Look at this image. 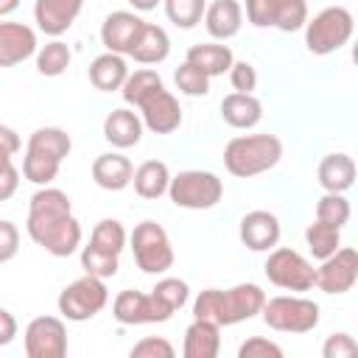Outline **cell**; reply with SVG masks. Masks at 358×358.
<instances>
[{
    "label": "cell",
    "instance_id": "obj_1",
    "mask_svg": "<svg viewBox=\"0 0 358 358\" xmlns=\"http://www.w3.org/2000/svg\"><path fill=\"white\" fill-rule=\"evenodd\" d=\"M25 229L36 246L53 257H70L81 246V224L73 215V201L59 187H39L28 201Z\"/></svg>",
    "mask_w": 358,
    "mask_h": 358
},
{
    "label": "cell",
    "instance_id": "obj_2",
    "mask_svg": "<svg viewBox=\"0 0 358 358\" xmlns=\"http://www.w3.org/2000/svg\"><path fill=\"white\" fill-rule=\"evenodd\" d=\"M266 302V291L257 282H238L227 291L204 288L193 299V319L215 322L218 327H229L246 319H255Z\"/></svg>",
    "mask_w": 358,
    "mask_h": 358
},
{
    "label": "cell",
    "instance_id": "obj_3",
    "mask_svg": "<svg viewBox=\"0 0 358 358\" xmlns=\"http://www.w3.org/2000/svg\"><path fill=\"white\" fill-rule=\"evenodd\" d=\"M282 159V140L277 134H238L224 148V168L238 179H252L271 171Z\"/></svg>",
    "mask_w": 358,
    "mask_h": 358
},
{
    "label": "cell",
    "instance_id": "obj_4",
    "mask_svg": "<svg viewBox=\"0 0 358 358\" xmlns=\"http://www.w3.org/2000/svg\"><path fill=\"white\" fill-rule=\"evenodd\" d=\"M355 31V17L344 6H327L305 22V48L313 56H330L341 50Z\"/></svg>",
    "mask_w": 358,
    "mask_h": 358
},
{
    "label": "cell",
    "instance_id": "obj_5",
    "mask_svg": "<svg viewBox=\"0 0 358 358\" xmlns=\"http://www.w3.org/2000/svg\"><path fill=\"white\" fill-rule=\"evenodd\" d=\"M168 196L182 210H210V207H215L221 201L224 182L213 171L190 168V171H182V173L171 176Z\"/></svg>",
    "mask_w": 358,
    "mask_h": 358
},
{
    "label": "cell",
    "instance_id": "obj_6",
    "mask_svg": "<svg viewBox=\"0 0 358 358\" xmlns=\"http://www.w3.org/2000/svg\"><path fill=\"white\" fill-rule=\"evenodd\" d=\"M260 316L266 327L277 333H310L319 324V305L308 296L291 294V296H271L263 302Z\"/></svg>",
    "mask_w": 358,
    "mask_h": 358
},
{
    "label": "cell",
    "instance_id": "obj_7",
    "mask_svg": "<svg viewBox=\"0 0 358 358\" xmlns=\"http://www.w3.org/2000/svg\"><path fill=\"white\" fill-rule=\"evenodd\" d=\"M131 252H134V263L140 271L145 274H165L173 266V246L171 238L165 232L162 224L157 221H140L134 227V232L129 235Z\"/></svg>",
    "mask_w": 358,
    "mask_h": 358
},
{
    "label": "cell",
    "instance_id": "obj_8",
    "mask_svg": "<svg viewBox=\"0 0 358 358\" xmlns=\"http://www.w3.org/2000/svg\"><path fill=\"white\" fill-rule=\"evenodd\" d=\"M109 302V288L101 277L84 274L78 280H73L56 299L59 313L67 322H87L92 316H98Z\"/></svg>",
    "mask_w": 358,
    "mask_h": 358
},
{
    "label": "cell",
    "instance_id": "obj_9",
    "mask_svg": "<svg viewBox=\"0 0 358 358\" xmlns=\"http://www.w3.org/2000/svg\"><path fill=\"white\" fill-rule=\"evenodd\" d=\"M263 271H266L271 285H277L282 291H294V294L310 291L313 288V274H316L313 263L305 255H299L296 249H288V246L268 249Z\"/></svg>",
    "mask_w": 358,
    "mask_h": 358
},
{
    "label": "cell",
    "instance_id": "obj_10",
    "mask_svg": "<svg viewBox=\"0 0 358 358\" xmlns=\"http://www.w3.org/2000/svg\"><path fill=\"white\" fill-rule=\"evenodd\" d=\"M246 20L255 28H277L282 34L299 31L308 22L305 0H246Z\"/></svg>",
    "mask_w": 358,
    "mask_h": 358
},
{
    "label": "cell",
    "instance_id": "obj_11",
    "mask_svg": "<svg viewBox=\"0 0 358 358\" xmlns=\"http://www.w3.org/2000/svg\"><path fill=\"white\" fill-rule=\"evenodd\" d=\"M134 109H140L137 115H140L143 126H145L148 131H154V134H171V131H176V129L182 126V106H179V101L165 90V84L151 87V90L137 101Z\"/></svg>",
    "mask_w": 358,
    "mask_h": 358
},
{
    "label": "cell",
    "instance_id": "obj_12",
    "mask_svg": "<svg viewBox=\"0 0 358 358\" xmlns=\"http://www.w3.org/2000/svg\"><path fill=\"white\" fill-rule=\"evenodd\" d=\"M358 282V252L352 246H338L313 274V285L324 294H347Z\"/></svg>",
    "mask_w": 358,
    "mask_h": 358
},
{
    "label": "cell",
    "instance_id": "obj_13",
    "mask_svg": "<svg viewBox=\"0 0 358 358\" xmlns=\"http://www.w3.org/2000/svg\"><path fill=\"white\" fill-rule=\"evenodd\" d=\"M22 341H25L28 358H64L67 355V327L59 316L31 319Z\"/></svg>",
    "mask_w": 358,
    "mask_h": 358
},
{
    "label": "cell",
    "instance_id": "obj_14",
    "mask_svg": "<svg viewBox=\"0 0 358 358\" xmlns=\"http://www.w3.org/2000/svg\"><path fill=\"white\" fill-rule=\"evenodd\" d=\"M112 316L120 322V324H159V322H168L173 313L168 308H162L157 302V296L148 291H120L112 302Z\"/></svg>",
    "mask_w": 358,
    "mask_h": 358
},
{
    "label": "cell",
    "instance_id": "obj_15",
    "mask_svg": "<svg viewBox=\"0 0 358 358\" xmlns=\"http://www.w3.org/2000/svg\"><path fill=\"white\" fill-rule=\"evenodd\" d=\"M84 8V0H36L34 3V22L42 34L59 39L73 28Z\"/></svg>",
    "mask_w": 358,
    "mask_h": 358
},
{
    "label": "cell",
    "instance_id": "obj_16",
    "mask_svg": "<svg viewBox=\"0 0 358 358\" xmlns=\"http://www.w3.org/2000/svg\"><path fill=\"white\" fill-rule=\"evenodd\" d=\"M241 241L246 249L252 252H268L280 243V235H282V227H280V218L268 210H252L241 218V229H238Z\"/></svg>",
    "mask_w": 358,
    "mask_h": 358
},
{
    "label": "cell",
    "instance_id": "obj_17",
    "mask_svg": "<svg viewBox=\"0 0 358 358\" xmlns=\"http://www.w3.org/2000/svg\"><path fill=\"white\" fill-rule=\"evenodd\" d=\"M145 20H140L134 11H112L101 25V42L109 53L129 56L131 45L137 42Z\"/></svg>",
    "mask_w": 358,
    "mask_h": 358
},
{
    "label": "cell",
    "instance_id": "obj_18",
    "mask_svg": "<svg viewBox=\"0 0 358 358\" xmlns=\"http://www.w3.org/2000/svg\"><path fill=\"white\" fill-rule=\"evenodd\" d=\"M36 53V31L25 22H0V67L22 64Z\"/></svg>",
    "mask_w": 358,
    "mask_h": 358
},
{
    "label": "cell",
    "instance_id": "obj_19",
    "mask_svg": "<svg viewBox=\"0 0 358 358\" xmlns=\"http://www.w3.org/2000/svg\"><path fill=\"white\" fill-rule=\"evenodd\" d=\"M143 120L131 106H117L103 120V140L115 148H131L143 140Z\"/></svg>",
    "mask_w": 358,
    "mask_h": 358
},
{
    "label": "cell",
    "instance_id": "obj_20",
    "mask_svg": "<svg viewBox=\"0 0 358 358\" xmlns=\"http://www.w3.org/2000/svg\"><path fill=\"white\" fill-rule=\"evenodd\" d=\"M131 173H134V165L129 157L117 154V151H106V154H98L95 162H92V179L98 187L109 190V193H117L123 187L131 185Z\"/></svg>",
    "mask_w": 358,
    "mask_h": 358
},
{
    "label": "cell",
    "instance_id": "obj_21",
    "mask_svg": "<svg viewBox=\"0 0 358 358\" xmlns=\"http://www.w3.org/2000/svg\"><path fill=\"white\" fill-rule=\"evenodd\" d=\"M204 28L213 39H232L241 25H243V8L238 0H213L207 8H204Z\"/></svg>",
    "mask_w": 358,
    "mask_h": 358
},
{
    "label": "cell",
    "instance_id": "obj_22",
    "mask_svg": "<svg viewBox=\"0 0 358 358\" xmlns=\"http://www.w3.org/2000/svg\"><path fill=\"white\" fill-rule=\"evenodd\" d=\"M316 176L324 193H347L355 182V159L341 151L324 154L316 168Z\"/></svg>",
    "mask_w": 358,
    "mask_h": 358
},
{
    "label": "cell",
    "instance_id": "obj_23",
    "mask_svg": "<svg viewBox=\"0 0 358 358\" xmlns=\"http://www.w3.org/2000/svg\"><path fill=\"white\" fill-rule=\"evenodd\" d=\"M221 350V327L207 319H193L185 330V358H215Z\"/></svg>",
    "mask_w": 358,
    "mask_h": 358
},
{
    "label": "cell",
    "instance_id": "obj_24",
    "mask_svg": "<svg viewBox=\"0 0 358 358\" xmlns=\"http://www.w3.org/2000/svg\"><path fill=\"white\" fill-rule=\"evenodd\" d=\"M221 117L232 129H255L263 120V103L252 92H229L221 101Z\"/></svg>",
    "mask_w": 358,
    "mask_h": 358
},
{
    "label": "cell",
    "instance_id": "obj_25",
    "mask_svg": "<svg viewBox=\"0 0 358 358\" xmlns=\"http://www.w3.org/2000/svg\"><path fill=\"white\" fill-rule=\"evenodd\" d=\"M171 53V36L165 34L162 25H154V22H145L137 42L131 45L129 56L137 62V64H159L165 62Z\"/></svg>",
    "mask_w": 358,
    "mask_h": 358
},
{
    "label": "cell",
    "instance_id": "obj_26",
    "mask_svg": "<svg viewBox=\"0 0 358 358\" xmlns=\"http://www.w3.org/2000/svg\"><path fill=\"white\" fill-rule=\"evenodd\" d=\"M126 76H129V64H126V56H120V53H109L106 50V53L95 56L92 64H90V84L95 90H101V92L120 90Z\"/></svg>",
    "mask_w": 358,
    "mask_h": 358
},
{
    "label": "cell",
    "instance_id": "obj_27",
    "mask_svg": "<svg viewBox=\"0 0 358 358\" xmlns=\"http://www.w3.org/2000/svg\"><path fill=\"white\" fill-rule=\"evenodd\" d=\"M185 62H190L193 67H199L201 73H207L210 78H215V76H224V73L232 67L235 56H232L229 45H218V42H199V45H193V48L187 50Z\"/></svg>",
    "mask_w": 358,
    "mask_h": 358
},
{
    "label": "cell",
    "instance_id": "obj_28",
    "mask_svg": "<svg viewBox=\"0 0 358 358\" xmlns=\"http://www.w3.org/2000/svg\"><path fill=\"white\" fill-rule=\"evenodd\" d=\"M168 182H171V171L162 159H145L134 168L131 173V185L134 193L140 199H159L168 193Z\"/></svg>",
    "mask_w": 358,
    "mask_h": 358
},
{
    "label": "cell",
    "instance_id": "obj_29",
    "mask_svg": "<svg viewBox=\"0 0 358 358\" xmlns=\"http://www.w3.org/2000/svg\"><path fill=\"white\" fill-rule=\"evenodd\" d=\"M28 148H31V151H39V154H48V157H53V159L62 162V159L70 154L73 140H70V134H67L64 129H59V126H42V129H36V131L28 137Z\"/></svg>",
    "mask_w": 358,
    "mask_h": 358
},
{
    "label": "cell",
    "instance_id": "obj_30",
    "mask_svg": "<svg viewBox=\"0 0 358 358\" xmlns=\"http://www.w3.org/2000/svg\"><path fill=\"white\" fill-rule=\"evenodd\" d=\"M34 56H36V70H39V76H48V78L62 76V73L70 67V62H73V53H70L67 42H62V39H50L48 45L36 48Z\"/></svg>",
    "mask_w": 358,
    "mask_h": 358
},
{
    "label": "cell",
    "instance_id": "obj_31",
    "mask_svg": "<svg viewBox=\"0 0 358 358\" xmlns=\"http://www.w3.org/2000/svg\"><path fill=\"white\" fill-rule=\"evenodd\" d=\"M305 243L316 260H324L341 246V229L333 224H324V221H313L305 229Z\"/></svg>",
    "mask_w": 358,
    "mask_h": 358
},
{
    "label": "cell",
    "instance_id": "obj_32",
    "mask_svg": "<svg viewBox=\"0 0 358 358\" xmlns=\"http://www.w3.org/2000/svg\"><path fill=\"white\" fill-rule=\"evenodd\" d=\"M126 241H129V235H126V229L117 218H101L92 227V235H90V243L95 249H101L106 255H117V257L126 249Z\"/></svg>",
    "mask_w": 358,
    "mask_h": 358
},
{
    "label": "cell",
    "instance_id": "obj_33",
    "mask_svg": "<svg viewBox=\"0 0 358 358\" xmlns=\"http://www.w3.org/2000/svg\"><path fill=\"white\" fill-rule=\"evenodd\" d=\"M59 168H62V162H59V159H53V157H48V154H39V151L25 148L22 176H25L28 182H34V185L45 187V185H50V182L59 176Z\"/></svg>",
    "mask_w": 358,
    "mask_h": 358
},
{
    "label": "cell",
    "instance_id": "obj_34",
    "mask_svg": "<svg viewBox=\"0 0 358 358\" xmlns=\"http://www.w3.org/2000/svg\"><path fill=\"white\" fill-rule=\"evenodd\" d=\"M165 6V17L176 25V28H196L204 17V8H207V0H162Z\"/></svg>",
    "mask_w": 358,
    "mask_h": 358
},
{
    "label": "cell",
    "instance_id": "obj_35",
    "mask_svg": "<svg viewBox=\"0 0 358 358\" xmlns=\"http://www.w3.org/2000/svg\"><path fill=\"white\" fill-rule=\"evenodd\" d=\"M81 268H84V274L109 280V277L117 274V268H120V257H117V255H106V252L95 249L92 243H87V246L81 249Z\"/></svg>",
    "mask_w": 358,
    "mask_h": 358
},
{
    "label": "cell",
    "instance_id": "obj_36",
    "mask_svg": "<svg viewBox=\"0 0 358 358\" xmlns=\"http://www.w3.org/2000/svg\"><path fill=\"white\" fill-rule=\"evenodd\" d=\"M159 84H162V78H159L157 70L140 67V70H134V73L126 76V81H123V87H120V95H123L126 106H137V101H140L151 87H159Z\"/></svg>",
    "mask_w": 358,
    "mask_h": 358
},
{
    "label": "cell",
    "instance_id": "obj_37",
    "mask_svg": "<svg viewBox=\"0 0 358 358\" xmlns=\"http://www.w3.org/2000/svg\"><path fill=\"white\" fill-rule=\"evenodd\" d=\"M350 201L344 193H324L319 201H316V221H324V224H333V227H344L350 221Z\"/></svg>",
    "mask_w": 358,
    "mask_h": 358
},
{
    "label": "cell",
    "instance_id": "obj_38",
    "mask_svg": "<svg viewBox=\"0 0 358 358\" xmlns=\"http://www.w3.org/2000/svg\"><path fill=\"white\" fill-rule=\"evenodd\" d=\"M151 294H154L157 302H159L162 308H168L171 313H176V310L190 299V288H187V282L179 280V277H162V280L151 288Z\"/></svg>",
    "mask_w": 358,
    "mask_h": 358
},
{
    "label": "cell",
    "instance_id": "obj_39",
    "mask_svg": "<svg viewBox=\"0 0 358 358\" xmlns=\"http://www.w3.org/2000/svg\"><path fill=\"white\" fill-rule=\"evenodd\" d=\"M173 81H176V90L182 95H190V98H201L210 92V76L201 73L199 67H193L190 62H182L173 73Z\"/></svg>",
    "mask_w": 358,
    "mask_h": 358
},
{
    "label": "cell",
    "instance_id": "obj_40",
    "mask_svg": "<svg viewBox=\"0 0 358 358\" xmlns=\"http://www.w3.org/2000/svg\"><path fill=\"white\" fill-rule=\"evenodd\" d=\"M131 358H173L176 350L168 338H159V336H148V338H140L131 350H129Z\"/></svg>",
    "mask_w": 358,
    "mask_h": 358
},
{
    "label": "cell",
    "instance_id": "obj_41",
    "mask_svg": "<svg viewBox=\"0 0 358 358\" xmlns=\"http://www.w3.org/2000/svg\"><path fill=\"white\" fill-rule=\"evenodd\" d=\"M238 358H282V347L263 336H252L238 347Z\"/></svg>",
    "mask_w": 358,
    "mask_h": 358
},
{
    "label": "cell",
    "instance_id": "obj_42",
    "mask_svg": "<svg viewBox=\"0 0 358 358\" xmlns=\"http://www.w3.org/2000/svg\"><path fill=\"white\" fill-rule=\"evenodd\" d=\"M229 73V84L235 92H255L257 87V70L252 62H232V67L227 70Z\"/></svg>",
    "mask_w": 358,
    "mask_h": 358
},
{
    "label": "cell",
    "instance_id": "obj_43",
    "mask_svg": "<svg viewBox=\"0 0 358 358\" xmlns=\"http://www.w3.org/2000/svg\"><path fill=\"white\" fill-rule=\"evenodd\" d=\"M355 352H358V344H355V338L350 333H333L322 344V355L324 358H352Z\"/></svg>",
    "mask_w": 358,
    "mask_h": 358
},
{
    "label": "cell",
    "instance_id": "obj_44",
    "mask_svg": "<svg viewBox=\"0 0 358 358\" xmlns=\"http://www.w3.org/2000/svg\"><path fill=\"white\" fill-rule=\"evenodd\" d=\"M20 187V171L11 162V154H0V201H8Z\"/></svg>",
    "mask_w": 358,
    "mask_h": 358
},
{
    "label": "cell",
    "instance_id": "obj_45",
    "mask_svg": "<svg viewBox=\"0 0 358 358\" xmlns=\"http://www.w3.org/2000/svg\"><path fill=\"white\" fill-rule=\"evenodd\" d=\"M20 252V229L11 221H0V263L14 260Z\"/></svg>",
    "mask_w": 358,
    "mask_h": 358
},
{
    "label": "cell",
    "instance_id": "obj_46",
    "mask_svg": "<svg viewBox=\"0 0 358 358\" xmlns=\"http://www.w3.org/2000/svg\"><path fill=\"white\" fill-rule=\"evenodd\" d=\"M22 148V140H20V134L11 129V126H6V123H0V154H17Z\"/></svg>",
    "mask_w": 358,
    "mask_h": 358
},
{
    "label": "cell",
    "instance_id": "obj_47",
    "mask_svg": "<svg viewBox=\"0 0 358 358\" xmlns=\"http://www.w3.org/2000/svg\"><path fill=\"white\" fill-rule=\"evenodd\" d=\"M14 338H17V319L6 308H0V347L11 344Z\"/></svg>",
    "mask_w": 358,
    "mask_h": 358
},
{
    "label": "cell",
    "instance_id": "obj_48",
    "mask_svg": "<svg viewBox=\"0 0 358 358\" xmlns=\"http://www.w3.org/2000/svg\"><path fill=\"white\" fill-rule=\"evenodd\" d=\"M126 3H129L134 11H154L162 0H126Z\"/></svg>",
    "mask_w": 358,
    "mask_h": 358
},
{
    "label": "cell",
    "instance_id": "obj_49",
    "mask_svg": "<svg viewBox=\"0 0 358 358\" xmlns=\"http://www.w3.org/2000/svg\"><path fill=\"white\" fill-rule=\"evenodd\" d=\"M20 8V0H0V17H8Z\"/></svg>",
    "mask_w": 358,
    "mask_h": 358
}]
</instances>
